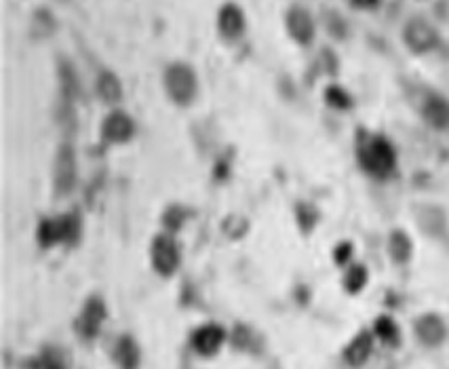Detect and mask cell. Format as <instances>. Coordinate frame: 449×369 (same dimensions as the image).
Listing matches in <instances>:
<instances>
[{
	"label": "cell",
	"instance_id": "cell-1",
	"mask_svg": "<svg viewBox=\"0 0 449 369\" xmlns=\"http://www.w3.org/2000/svg\"><path fill=\"white\" fill-rule=\"evenodd\" d=\"M165 91L177 106H188L196 95V74L186 64H171L165 70Z\"/></svg>",
	"mask_w": 449,
	"mask_h": 369
},
{
	"label": "cell",
	"instance_id": "cell-2",
	"mask_svg": "<svg viewBox=\"0 0 449 369\" xmlns=\"http://www.w3.org/2000/svg\"><path fill=\"white\" fill-rule=\"evenodd\" d=\"M359 157H361L363 167L376 178H386L395 169V152H392L390 144L382 138H376L369 144H365L361 148Z\"/></svg>",
	"mask_w": 449,
	"mask_h": 369
},
{
	"label": "cell",
	"instance_id": "cell-3",
	"mask_svg": "<svg viewBox=\"0 0 449 369\" xmlns=\"http://www.w3.org/2000/svg\"><path fill=\"white\" fill-rule=\"evenodd\" d=\"M76 154L70 144L59 146L57 157H55V167H53V182H55V192L57 194H70L76 186Z\"/></svg>",
	"mask_w": 449,
	"mask_h": 369
},
{
	"label": "cell",
	"instance_id": "cell-4",
	"mask_svg": "<svg viewBox=\"0 0 449 369\" xmlns=\"http://www.w3.org/2000/svg\"><path fill=\"white\" fill-rule=\"evenodd\" d=\"M152 264L159 275L171 277L179 266V249L171 236H159L152 245Z\"/></svg>",
	"mask_w": 449,
	"mask_h": 369
},
{
	"label": "cell",
	"instance_id": "cell-5",
	"mask_svg": "<svg viewBox=\"0 0 449 369\" xmlns=\"http://www.w3.org/2000/svg\"><path fill=\"white\" fill-rule=\"evenodd\" d=\"M105 319V306L101 298H89L76 319V331L82 340H93Z\"/></svg>",
	"mask_w": 449,
	"mask_h": 369
},
{
	"label": "cell",
	"instance_id": "cell-6",
	"mask_svg": "<svg viewBox=\"0 0 449 369\" xmlns=\"http://www.w3.org/2000/svg\"><path fill=\"white\" fill-rule=\"evenodd\" d=\"M133 120L125 112H112L101 125V136L112 144H125L133 138Z\"/></svg>",
	"mask_w": 449,
	"mask_h": 369
},
{
	"label": "cell",
	"instance_id": "cell-7",
	"mask_svg": "<svg viewBox=\"0 0 449 369\" xmlns=\"http://www.w3.org/2000/svg\"><path fill=\"white\" fill-rule=\"evenodd\" d=\"M436 32L430 24H426L424 20H411L405 28V43L409 45V49L424 53L428 49H432L436 45Z\"/></svg>",
	"mask_w": 449,
	"mask_h": 369
},
{
	"label": "cell",
	"instance_id": "cell-8",
	"mask_svg": "<svg viewBox=\"0 0 449 369\" xmlns=\"http://www.w3.org/2000/svg\"><path fill=\"white\" fill-rule=\"evenodd\" d=\"M287 28H289V34L302 43V45H308L312 38H314V24H312V17L308 15V11L300 9V7H293L289 13H287Z\"/></svg>",
	"mask_w": 449,
	"mask_h": 369
},
{
	"label": "cell",
	"instance_id": "cell-9",
	"mask_svg": "<svg viewBox=\"0 0 449 369\" xmlns=\"http://www.w3.org/2000/svg\"><path fill=\"white\" fill-rule=\"evenodd\" d=\"M221 342H223V329L217 325H205V327L196 329L192 335V346L196 348V352H200L205 356L215 354L217 348L221 346Z\"/></svg>",
	"mask_w": 449,
	"mask_h": 369
},
{
	"label": "cell",
	"instance_id": "cell-10",
	"mask_svg": "<svg viewBox=\"0 0 449 369\" xmlns=\"http://www.w3.org/2000/svg\"><path fill=\"white\" fill-rule=\"evenodd\" d=\"M245 30L243 11L237 5H226L219 11V32L226 38H239Z\"/></svg>",
	"mask_w": 449,
	"mask_h": 369
},
{
	"label": "cell",
	"instance_id": "cell-11",
	"mask_svg": "<svg viewBox=\"0 0 449 369\" xmlns=\"http://www.w3.org/2000/svg\"><path fill=\"white\" fill-rule=\"evenodd\" d=\"M424 116L434 129H447L449 127V101L441 95L428 97L424 106Z\"/></svg>",
	"mask_w": 449,
	"mask_h": 369
},
{
	"label": "cell",
	"instance_id": "cell-12",
	"mask_svg": "<svg viewBox=\"0 0 449 369\" xmlns=\"http://www.w3.org/2000/svg\"><path fill=\"white\" fill-rule=\"evenodd\" d=\"M415 331H418L420 340L424 344H428V346H436L445 338V325H443V321L439 317H432V314L422 317L418 321V325H415Z\"/></svg>",
	"mask_w": 449,
	"mask_h": 369
},
{
	"label": "cell",
	"instance_id": "cell-13",
	"mask_svg": "<svg viewBox=\"0 0 449 369\" xmlns=\"http://www.w3.org/2000/svg\"><path fill=\"white\" fill-rule=\"evenodd\" d=\"M59 82H61V95H64L66 103H72L80 95V85H78V76H76L72 64L66 59H59Z\"/></svg>",
	"mask_w": 449,
	"mask_h": 369
},
{
	"label": "cell",
	"instance_id": "cell-14",
	"mask_svg": "<svg viewBox=\"0 0 449 369\" xmlns=\"http://www.w3.org/2000/svg\"><path fill=\"white\" fill-rule=\"evenodd\" d=\"M97 95L105 101V103H115L123 97V87L119 82V78L112 72H101L97 78Z\"/></svg>",
	"mask_w": 449,
	"mask_h": 369
},
{
	"label": "cell",
	"instance_id": "cell-15",
	"mask_svg": "<svg viewBox=\"0 0 449 369\" xmlns=\"http://www.w3.org/2000/svg\"><path fill=\"white\" fill-rule=\"evenodd\" d=\"M117 361H119V365L123 369H138V365H140V348L129 335L119 340V344H117Z\"/></svg>",
	"mask_w": 449,
	"mask_h": 369
},
{
	"label": "cell",
	"instance_id": "cell-16",
	"mask_svg": "<svg viewBox=\"0 0 449 369\" xmlns=\"http://www.w3.org/2000/svg\"><path fill=\"white\" fill-rule=\"evenodd\" d=\"M371 352V335L369 333H361L353 340V344L346 348V361L353 365V367H361L367 356Z\"/></svg>",
	"mask_w": 449,
	"mask_h": 369
},
{
	"label": "cell",
	"instance_id": "cell-17",
	"mask_svg": "<svg viewBox=\"0 0 449 369\" xmlns=\"http://www.w3.org/2000/svg\"><path fill=\"white\" fill-rule=\"evenodd\" d=\"M418 219H420V226L424 230H428L430 234L441 232L443 226H445L443 211L436 209V207H422V209H418Z\"/></svg>",
	"mask_w": 449,
	"mask_h": 369
},
{
	"label": "cell",
	"instance_id": "cell-18",
	"mask_svg": "<svg viewBox=\"0 0 449 369\" xmlns=\"http://www.w3.org/2000/svg\"><path fill=\"white\" fill-rule=\"evenodd\" d=\"M64 234H61V222L59 219H45L38 226V243L43 247H51L55 243H61Z\"/></svg>",
	"mask_w": 449,
	"mask_h": 369
},
{
	"label": "cell",
	"instance_id": "cell-19",
	"mask_svg": "<svg viewBox=\"0 0 449 369\" xmlns=\"http://www.w3.org/2000/svg\"><path fill=\"white\" fill-rule=\"evenodd\" d=\"M390 254L395 258V262H407L411 256V243L407 238L405 232H392L390 236Z\"/></svg>",
	"mask_w": 449,
	"mask_h": 369
},
{
	"label": "cell",
	"instance_id": "cell-20",
	"mask_svg": "<svg viewBox=\"0 0 449 369\" xmlns=\"http://www.w3.org/2000/svg\"><path fill=\"white\" fill-rule=\"evenodd\" d=\"M61 222V234H64V243L74 245L80 236V217L76 213H68L59 217Z\"/></svg>",
	"mask_w": 449,
	"mask_h": 369
},
{
	"label": "cell",
	"instance_id": "cell-21",
	"mask_svg": "<svg viewBox=\"0 0 449 369\" xmlns=\"http://www.w3.org/2000/svg\"><path fill=\"white\" fill-rule=\"evenodd\" d=\"M26 369H66L61 356L57 354V350H47L43 354V359L38 361H28Z\"/></svg>",
	"mask_w": 449,
	"mask_h": 369
},
{
	"label": "cell",
	"instance_id": "cell-22",
	"mask_svg": "<svg viewBox=\"0 0 449 369\" xmlns=\"http://www.w3.org/2000/svg\"><path fill=\"white\" fill-rule=\"evenodd\" d=\"M53 28H55L53 17H51L47 11H36V13H34L32 30H34L36 36H49V34H53Z\"/></svg>",
	"mask_w": 449,
	"mask_h": 369
},
{
	"label": "cell",
	"instance_id": "cell-23",
	"mask_svg": "<svg viewBox=\"0 0 449 369\" xmlns=\"http://www.w3.org/2000/svg\"><path fill=\"white\" fill-rule=\"evenodd\" d=\"M376 331H378V335H380L384 342H390V344H395L397 338H399V329H397V325L392 323V319H388V317H382V319L376 323Z\"/></svg>",
	"mask_w": 449,
	"mask_h": 369
},
{
	"label": "cell",
	"instance_id": "cell-24",
	"mask_svg": "<svg viewBox=\"0 0 449 369\" xmlns=\"http://www.w3.org/2000/svg\"><path fill=\"white\" fill-rule=\"evenodd\" d=\"M365 281H367L365 268H363V266H353V268L348 270V275H346V289L355 294V291H359V289L365 285Z\"/></svg>",
	"mask_w": 449,
	"mask_h": 369
},
{
	"label": "cell",
	"instance_id": "cell-25",
	"mask_svg": "<svg viewBox=\"0 0 449 369\" xmlns=\"http://www.w3.org/2000/svg\"><path fill=\"white\" fill-rule=\"evenodd\" d=\"M184 222H186V211H184L182 207L173 205V207H169V209L165 211L163 224H165L171 232H173V230H177Z\"/></svg>",
	"mask_w": 449,
	"mask_h": 369
},
{
	"label": "cell",
	"instance_id": "cell-26",
	"mask_svg": "<svg viewBox=\"0 0 449 369\" xmlns=\"http://www.w3.org/2000/svg\"><path fill=\"white\" fill-rule=\"evenodd\" d=\"M327 101L335 108H348L351 106V97L340 89V87H329L327 89Z\"/></svg>",
	"mask_w": 449,
	"mask_h": 369
},
{
	"label": "cell",
	"instance_id": "cell-27",
	"mask_svg": "<svg viewBox=\"0 0 449 369\" xmlns=\"http://www.w3.org/2000/svg\"><path fill=\"white\" fill-rule=\"evenodd\" d=\"M331 17H329V30H331V34L333 36H338V38H342L344 36V24L338 20V15H333V13H329Z\"/></svg>",
	"mask_w": 449,
	"mask_h": 369
},
{
	"label": "cell",
	"instance_id": "cell-28",
	"mask_svg": "<svg viewBox=\"0 0 449 369\" xmlns=\"http://www.w3.org/2000/svg\"><path fill=\"white\" fill-rule=\"evenodd\" d=\"M351 245L348 243H344V245H340L338 249H335V260H338V264H344L348 258H351Z\"/></svg>",
	"mask_w": 449,
	"mask_h": 369
},
{
	"label": "cell",
	"instance_id": "cell-29",
	"mask_svg": "<svg viewBox=\"0 0 449 369\" xmlns=\"http://www.w3.org/2000/svg\"><path fill=\"white\" fill-rule=\"evenodd\" d=\"M353 7H357V9H376L378 5L376 3H353Z\"/></svg>",
	"mask_w": 449,
	"mask_h": 369
}]
</instances>
